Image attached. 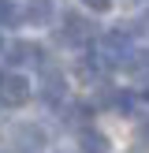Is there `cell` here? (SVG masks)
<instances>
[{
  "instance_id": "6da1fadb",
  "label": "cell",
  "mask_w": 149,
  "mask_h": 153,
  "mask_svg": "<svg viewBox=\"0 0 149 153\" xmlns=\"http://www.w3.org/2000/svg\"><path fill=\"white\" fill-rule=\"evenodd\" d=\"M131 52H134V41H131L127 30H108V34L101 37V45H97V56H101L108 67H119V64L127 67Z\"/></svg>"
},
{
  "instance_id": "7a4b0ae2",
  "label": "cell",
  "mask_w": 149,
  "mask_h": 153,
  "mask_svg": "<svg viewBox=\"0 0 149 153\" xmlns=\"http://www.w3.org/2000/svg\"><path fill=\"white\" fill-rule=\"evenodd\" d=\"M0 101L11 105V108L26 105L30 101V82L22 79V75H4V79H0Z\"/></svg>"
},
{
  "instance_id": "3957f363",
  "label": "cell",
  "mask_w": 149,
  "mask_h": 153,
  "mask_svg": "<svg viewBox=\"0 0 149 153\" xmlns=\"http://www.w3.org/2000/svg\"><path fill=\"white\" fill-rule=\"evenodd\" d=\"M63 34H67V41L71 45H89L97 37V30L89 26L86 19H78V15H67V22H63Z\"/></svg>"
},
{
  "instance_id": "277c9868",
  "label": "cell",
  "mask_w": 149,
  "mask_h": 153,
  "mask_svg": "<svg viewBox=\"0 0 149 153\" xmlns=\"http://www.w3.org/2000/svg\"><path fill=\"white\" fill-rule=\"evenodd\" d=\"M78 149L82 153H108V138L97 127H82L78 131Z\"/></svg>"
},
{
  "instance_id": "5b68a950",
  "label": "cell",
  "mask_w": 149,
  "mask_h": 153,
  "mask_svg": "<svg viewBox=\"0 0 149 153\" xmlns=\"http://www.w3.org/2000/svg\"><path fill=\"white\" fill-rule=\"evenodd\" d=\"M26 60H41V52L30 41H15L11 49H7V64H26Z\"/></svg>"
},
{
  "instance_id": "8992f818",
  "label": "cell",
  "mask_w": 149,
  "mask_h": 153,
  "mask_svg": "<svg viewBox=\"0 0 149 153\" xmlns=\"http://www.w3.org/2000/svg\"><path fill=\"white\" fill-rule=\"evenodd\" d=\"M41 97L52 101V105L63 97V79H60V71H49V75H45V94H41Z\"/></svg>"
},
{
  "instance_id": "52a82bcc",
  "label": "cell",
  "mask_w": 149,
  "mask_h": 153,
  "mask_svg": "<svg viewBox=\"0 0 149 153\" xmlns=\"http://www.w3.org/2000/svg\"><path fill=\"white\" fill-rule=\"evenodd\" d=\"M127 67L134 75H142V79H149V49H134L131 60H127Z\"/></svg>"
},
{
  "instance_id": "ba28073f",
  "label": "cell",
  "mask_w": 149,
  "mask_h": 153,
  "mask_svg": "<svg viewBox=\"0 0 149 153\" xmlns=\"http://www.w3.org/2000/svg\"><path fill=\"white\" fill-rule=\"evenodd\" d=\"M15 22H22V11L11 0H0V26H15Z\"/></svg>"
},
{
  "instance_id": "9c48e42d",
  "label": "cell",
  "mask_w": 149,
  "mask_h": 153,
  "mask_svg": "<svg viewBox=\"0 0 149 153\" xmlns=\"http://www.w3.org/2000/svg\"><path fill=\"white\" fill-rule=\"evenodd\" d=\"M82 4H86V7H93V11H108V7H112V0H82Z\"/></svg>"
},
{
  "instance_id": "30bf717a",
  "label": "cell",
  "mask_w": 149,
  "mask_h": 153,
  "mask_svg": "<svg viewBox=\"0 0 149 153\" xmlns=\"http://www.w3.org/2000/svg\"><path fill=\"white\" fill-rule=\"evenodd\" d=\"M142 138L149 142V120H142Z\"/></svg>"
},
{
  "instance_id": "8fae6325",
  "label": "cell",
  "mask_w": 149,
  "mask_h": 153,
  "mask_svg": "<svg viewBox=\"0 0 149 153\" xmlns=\"http://www.w3.org/2000/svg\"><path fill=\"white\" fill-rule=\"evenodd\" d=\"M142 97H145V101H149V86H145V90H142Z\"/></svg>"
}]
</instances>
